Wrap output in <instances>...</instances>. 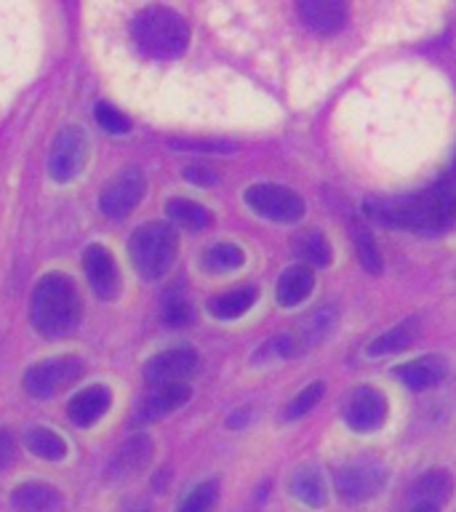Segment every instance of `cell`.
Wrapping results in <instances>:
<instances>
[{"label": "cell", "instance_id": "3", "mask_svg": "<svg viewBox=\"0 0 456 512\" xmlns=\"http://www.w3.org/2000/svg\"><path fill=\"white\" fill-rule=\"evenodd\" d=\"M131 35L139 51L152 59H176L187 51L190 27L182 16L163 6H150L139 11L131 24Z\"/></svg>", "mask_w": 456, "mask_h": 512}, {"label": "cell", "instance_id": "9", "mask_svg": "<svg viewBox=\"0 0 456 512\" xmlns=\"http://www.w3.org/2000/svg\"><path fill=\"white\" fill-rule=\"evenodd\" d=\"M144 198V176L136 168H128L120 176H115L99 195V208L110 219H123L134 211Z\"/></svg>", "mask_w": 456, "mask_h": 512}, {"label": "cell", "instance_id": "5", "mask_svg": "<svg viewBox=\"0 0 456 512\" xmlns=\"http://www.w3.org/2000/svg\"><path fill=\"white\" fill-rule=\"evenodd\" d=\"M387 483V467L374 456H358L342 464L334 475V488L339 499L347 504H363L382 494Z\"/></svg>", "mask_w": 456, "mask_h": 512}, {"label": "cell", "instance_id": "21", "mask_svg": "<svg viewBox=\"0 0 456 512\" xmlns=\"http://www.w3.org/2000/svg\"><path fill=\"white\" fill-rule=\"evenodd\" d=\"M451 491H454L451 472L430 470L411 486V499H414V504H435V507H440V504H446L451 499Z\"/></svg>", "mask_w": 456, "mask_h": 512}, {"label": "cell", "instance_id": "7", "mask_svg": "<svg viewBox=\"0 0 456 512\" xmlns=\"http://www.w3.org/2000/svg\"><path fill=\"white\" fill-rule=\"evenodd\" d=\"M246 203L248 208H254L256 214L270 219V222L291 224L299 222L304 214V200L288 187L280 184H254L246 190Z\"/></svg>", "mask_w": 456, "mask_h": 512}, {"label": "cell", "instance_id": "31", "mask_svg": "<svg viewBox=\"0 0 456 512\" xmlns=\"http://www.w3.org/2000/svg\"><path fill=\"white\" fill-rule=\"evenodd\" d=\"M323 392H326V387H323V382H312L307 384L299 395H296L291 403L286 406V411H283V416L286 419H299V416H304L307 411H312V408L318 406L320 398H323Z\"/></svg>", "mask_w": 456, "mask_h": 512}, {"label": "cell", "instance_id": "29", "mask_svg": "<svg viewBox=\"0 0 456 512\" xmlns=\"http://www.w3.org/2000/svg\"><path fill=\"white\" fill-rule=\"evenodd\" d=\"M216 499H219V488H216L214 480H206V483H200V486H195L190 494L184 496L176 512H211Z\"/></svg>", "mask_w": 456, "mask_h": 512}, {"label": "cell", "instance_id": "2", "mask_svg": "<svg viewBox=\"0 0 456 512\" xmlns=\"http://www.w3.org/2000/svg\"><path fill=\"white\" fill-rule=\"evenodd\" d=\"M80 294L67 275L51 272L32 291L30 318L35 331L48 339H59L75 331L80 320Z\"/></svg>", "mask_w": 456, "mask_h": 512}, {"label": "cell", "instance_id": "26", "mask_svg": "<svg viewBox=\"0 0 456 512\" xmlns=\"http://www.w3.org/2000/svg\"><path fill=\"white\" fill-rule=\"evenodd\" d=\"M24 443H27L32 454L40 456V459H48V462H59V459L67 456V443L62 440V435H56L48 427H32L24 435Z\"/></svg>", "mask_w": 456, "mask_h": 512}, {"label": "cell", "instance_id": "36", "mask_svg": "<svg viewBox=\"0 0 456 512\" xmlns=\"http://www.w3.org/2000/svg\"><path fill=\"white\" fill-rule=\"evenodd\" d=\"M411 512H440V507H435V504H414Z\"/></svg>", "mask_w": 456, "mask_h": 512}, {"label": "cell", "instance_id": "4", "mask_svg": "<svg viewBox=\"0 0 456 512\" xmlns=\"http://www.w3.org/2000/svg\"><path fill=\"white\" fill-rule=\"evenodd\" d=\"M176 251H179V235L166 222L142 224L139 230H134L128 243L131 262L144 280L163 278L174 264Z\"/></svg>", "mask_w": 456, "mask_h": 512}, {"label": "cell", "instance_id": "30", "mask_svg": "<svg viewBox=\"0 0 456 512\" xmlns=\"http://www.w3.org/2000/svg\"><path fill=\"white\" fill-rule=\"evenodd\" d=\"M355 248H358L360 264H363L371 275H379V272L384 270L382 251H379V246H376V240L371 238V232L363 230V227L355 230Z\"/></svg>", "mask_w": 456, "mask_h": 512}, {"label": "cell", "instance_id": "24", "mask_svg": "<svg viewBox=\"0 0 456 512\" xmlns=\"http://www.w3.org/2000/svg\"><path fill=\"white\" fill-rule=\"evenodd\" d=\"M416 336H419V318H406L400 320L398 326L390 328L387 334L376 336L374 342L368 344V355H395V352H403L406 347H411Z\"/></svg>", "mask_w": 456, "mask_h": 512}, {"label": "cell", "instance_id": "11", "mask_svg": "<svg viewBox=\"0 0 456 512\" xmlns=\"http://www.w3.org/2000/svg\"><path fill=\"white\" fill-rule=\"evenodd\" d=\"M200 358L192 347H171V350L158 352L155 358L147 360L144 366V379L150 384H174L184 382L187 376L198 371Z\"/></svg>", "mask_w": 456, "mask_h": 512}, {"label": "cell", "instance_id": "13", "mask_svg": "<svg viewBox=\"0 0 456 512\" xmlns=\"http://www.w3.org/2000/svg\"><path fill=\"white\" fill-rule=\"evenodd\" d=\"M304 27L318 35H334L347 22V0H296Z\"/></svg>", "mask_w": 456, "mask_h": 512}, {"label": "cell", "instance_id": "16", "mask_svg": "<svg viewBox=\"0 0 456 512\" xmlns=\"http://www.w3.org/2000/svg\"><path fill=\"white\" fill-rule=\"evenodd\" d=\"M336 320H339V312H336V307H320V310L312 312L310 318H304L302 326L288 334L296 347V355L323 342V339H326V336L334 331Z\"/></svg>", "mask_w": 456, "mask_h": 512}, {"label": "cell", "instance_id": "12", "mask_svg": "<svg viewBox=\"0 0 456 512\" xmlns=\"http://www.w3.org/2000/svg\"><path fill=\"white\" fill-rule=\"evenodd\" d=\"M83 270H86L88 286L104 302H112L120 291V272L112 254L104 246H88L83 254Z\"/></svg>", "mask_w": 456, "mask_h": 512}, {"label": "cell", "instance_id": "19", "mask_svg": "<svg viewBox=\"0 0 456 512\" xmlns=\"http://www.w3.org/2000/svg\"><path fill=\"white\" fill-rule=\"evenodd\" d=\"M152 459V440L147 435H134L131 440H126L120 451L112 459V475L115 478H128V475H136L142 472Z\"/></svg>", "mask_w": 456, "mask_h": 512}, {"label": "cell", "instance_id": "25", "mask_svg": "<svg viewBox=\"0 0 456 512\" xmlns=\"http://www.w3.org/2000/svg\"><path fill=\"white\" fill-rule=\"evenodd\" d=\"M166 214L187 230H206L211 224V211L190 198H171L166 203Z\"/></svg>", "mask_w": 456, "mask_h": 512}, {"label": "cell", "instance_id": "14", "mask_svg": "<svg viewBox=\"0 0 456 512\" xmlns=\"http://www.w3.org/2000/svg\"><path fill=\"white\" fill-rule=\"evenodd\" d=\"M446 371V360L440 358V355H424V358H416L411 363H403V366L395 368V376L406 384L408 390L422 392L443 382Z\"/></svg>", "mask_w": 456, "mask_h": 512}, {"label": "cell", "instance_id": "27", "mask_svg": "<svg viewBox=\"0 0 456 512\" xmlns=\"http://www.w3.org/2000/svg\"><path fill=\"white\" fill-rule=\"evenodd\" d=\"M246 262V254L232 243H216L203 254V267L211 272H230L238 270L240 264Z\"/></svg>", "mask_w": 456, "mask_h": 512}, {"label": "cell", "instance_id": "8", "mask_svg": "<svg viewBox=\"0 0 456 512\" xmlns=\"http://www.w3.org/2000/svg\"><path fill=\"white\" fill-rule=\"evenodd\" d=\"M88 160V144L83 131L75 126L56 134L51 152H48V174L54 182H72L83 171Z\"/></svg>", "mask_w": 456, "mask_h": 512}, {"label": "cell", "instance_id": "15", "mask_svg": "<svg viewBox=\"0 0 456 512\" xmlns=\"http://www.w3.org/2000/svg\"><path fill=\"white\" fill-rule=\"evenodd\" d=\"M110 403V390H107L104 384H94V387H86V390L78 392V395L70 400L67 416H70V422L78 424V427H91V424L99 422V419L107 414Z\"/></svg>", "mask_w": 456, "mask_h": 512}, {"label": "cell", "instance_id": "34", "mask_svg": "<svg viewBox=\"0 0 456 512\" xmlns=\"http://www.w3.org/2000/svg\"><path fill=\"white\" fill-rule=\"evenodd\" d=\"M184 176L195 184H214L216 182V174L211 168H203V166H190L184 171Z\"/></svg>", "mask_w": 456, "mask_h": 512}, {"label": "cell", "instance_id": "17", "mask_svg": "<svg viewBox=\"0 0 456 512\" xmlns=\"http://www.w3.org/2000/svg\"><path fill=\"white\" fill-rule=\"evenodd\" d=\"M190 387L184 382H174V384H158L155 390H152V395L147 400H144L142 406V414H139V419H147V422H152V419H163V416L174 414L176 408H182L187 400H190Z\"/></svg>", "mask_w": 456, "mask_h": 512}, {"label": "cell", "instance_id": "1", "mask_svg": "<svg viewBox=\"0 0 456 512\" xmlns=\"http://www.w3.org/2000/svg\"><path fill=\"white\" fill-rule=\"evenodd\" d=\"M366 214L384 227L438 235L456 222V176L446 174L440 182L411 195L366 198Z\"/></svg>", "mask_w": 456, "mask_h": 512}, {"label": "cell", "instance_id": "32", "mask_svg": "<svg viewBox=\"0 0 456 512\" xmlns=\"http://www.w3.org/2000/svg\"><path fill=\"white\" fill-rule=\"evenodd\" d=\"M163 320H166L168 326H187L192 320V307L190 302L179 294L166 296V302H163Z\"/></svg>", "mask_w": 456, "mask_h": 512}, {"label": "cell", "instance_id": "18", "mask_svg": "<svg viewBox=\"0 0 456 512\" xmlns=\"http://www.w3.org/2000/svg\"><path fill=\"white\" fill-rule=\"evenodd\" d=\"M11 504H14L16 512H56L62 499H59V491L54 486L30 480V483L14 488Z\"/></svg>", "mask_w": 456, "mask_h": 512}, {"label": "cell", "instance_id": "22", "mask_svg": "<svg viewBox=\"0 0 456 512\" xmlns=\"http://www.w3.org/2000/svg\"><path fill=\"white\" fill-rule=\"evenodd\" d=\"M315 286V275L307 264H294V267H288L278 280V302L283 307H294L302 299H307Z\"/></svg>", "mask_w": 456, "mask_h": 512}, {"label": "cell", "instance_id": "20", "mask_svg": "<svg viewBox=\"0 0 456 512\" xmlns=\"http://www.w3.org/2000/svg\"><path fill=\"white\" fill-rule=\"evenodd\" d=\"M288 488L307 507H323L328 499L326 478H323V472L318 467H299L288 480Z\"/></svg>", "mask_w": 456, "mask_h": 512}, {"label": "cell", "instance_id": "23", "mask_svg": "<svg viewBox=\"0 0 456 512\" xmlns=\"http://www.w3.org/2000/svg\"><path fill=\"white\" fill-rule=\"evenodd\" d=\"M256 302V288L254 286H238L232 291H224V294H216L211 302H208V312L219 320H232L246 315Z\"/></svg>", "mask_w": 456, "mask_h": 512}, {"label": "cell", "instance_id": "6", "mask_svg": "<svg viewBox=\"0 0 456 512\" xmlns=\"http://www.w3.org/2000/svg\"><path fill=\"white\" fill-rule=\"evenodd\" d=\"M83 376V363L75 355H64V358L43 360L38 366H32L24 374V390L30 392L32 398H54L56 392L67 390Z\"/></svg>", "mask_w": 456, "mask_h": 512}, {"label": "cell", "instance_id": "28", "mask_svg": "<svg viewBox=\"0 0 456 512\" xmlns=\"http://www.w3.org/2000/svg\"><path fill=\"white\" fill-rule=\"evenodd\" d=\"M296 254L307 259L310 264H318V267H326L331 262V246H328V240L320 235V232H304L296 240Z\"/></svg>", "mask_w": 456, "mask_h": 512}, {"label": "cell", "instance_id": "35", "mask_svg": "<svg viewBox=\"0 0 456 512\" xmlns=\"http://www.w3.org/2000/svg\"><path fill=\"white\" fill-rule=\"evenodd\" d=\"M14 462V440L8 432H0V470H6Z\"/></svg>", "mask_w": 456, "mask_h": 512}, {"label": "cell", "instance_id": "10", "mask_svg": "<svg viewBox=\"0 0 456 512\" xmlns=\"http://www.w3.org/2000/svg\"><path fill=\"white\" fill-rule=\"evenodd\" d=\"M387 419V398L376 387H358L344 403V422L352 432H374Z\"/></svg>", "mask_w": 456, "mask_h": 512}, {"label": "cell", "instance_id": "33", "mask_svg": "<svg viewBox=\"0 0 456 512\" xmlns=\"http://www.w3.org/2000/svg\"><path fill=\"white\" fill-rule=\"evenodd\" d=\"M96 123L107 131V134H126L131 128V120L120 110L110 107V104H96Z\"/></svg>", "mask_w": 456, "mask_h": 512}]
</instances>
